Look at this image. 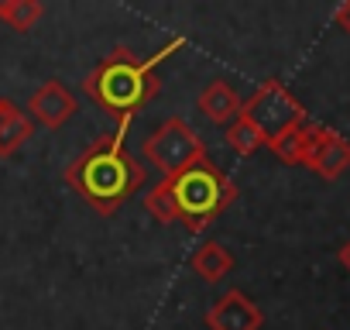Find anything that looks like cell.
<instances>
[{
	"label": "cell",
	"mask_w": 350,
	"mask_h": 330,
	"mask_svg": "<svg viewBox=\"0 0 350 330\" xmlns=\"http://www.w3.org/2000/svg\"><path fill=\"white\" fill-rule=\"evenodd\" d=\"M14 107H18V103H11L8 97H0V127H4V124H8V117L14 114Z\"/></svg>",
	"instance_id": "obj_16"
},
{
	"label": "cell",
	"mask_w": 350,
	"mask_h": 330,
	"mask_svg": "<svg viewBox=\"0 0 350 330\" xmlns=\"http://www.w3.org/2000/svg\"><path fill=\"white\" fill-rule=\"evenodd\" d=\"M333 25H336L340 31H347V35H350V0H343V4L336 8V14H333Z\"/></svg>",
	"instance_id": "obj_15"
},
{
	"label": "cell",
	"mask_w": 350,
	"mask_h": 330,
	"mask_svg": "<svg viewBox=\"0 0 350 330\" xmlns=\"http://www.w3.org/2000/svg\"><path fill=\"white\" fill-rule=\"evenodd\" d=\"M193 272L203 282H220L224 275L234 272V255L220 244V241H206L203 248H196L193 255Z\"/></svg>",
	"instance_id": "obj_10"
},
{
	"label": "cell",
	"mask_w": 350,
	"mask_h": 330,
	"mask_svg": "<svg viewBox=\"0 0 350 330\" xmlns=\"http://www.w3.org/2000/svg\"><path fill=\"white\" fill-rule=\"evenodd\" d=\"M28 138H35V120H31L25 110H18V107H14V114L8 117V124L0 127V158L14 155Z\"/></svg>",
	"instance_id": "obj_13"
},
{
	"label": "cell",
	"mask_w": 350,
	"mask_h": 330,
	"mask_svg": "<svg viewBox=\"0 0 350 330\" xmlns=\"http://www.w3.org/2000/svg\"><path fill=\"white\" fill-rule=\"evenodd\" d=\"M265 313L261 306L244 296L241 289H227L210 309H206V327L210 330H261Z\"/></svg>",
	"instance_id": "obj_7"
},
{
	"label": "cell",
	"mask_w": 350,
	"mask_h": 330,
	"mask_svg": "<svg viewBox=\"0 0 350 330\" xmlns=\"http://www.w3.org/2000/svg\"><path fill=\"white\" fill-rule=\"evenodd\" d=\"M127 131L131 124H117L66 165V183L72 186V193H79L103 217L117 214L148 179L144 165H137V158L124 148Z\"/></svg>",
	"instance_id": "obj_2"
},
{
	"label": "cell",
	"mask_w": 350,
	"mask_h": 330,
	"mask_svg": "<svg viewBox=\"0 0 350 330\" xmlns=\"http://www.w3.org/2000/svg\"><path fill=\"white\" fill-rule=\"evenodd\" d=\"M244 117H247L251 124H258L261 134L271 141V138H278L282 131L306 124V107L288 93L285 83L265 79V83L254 90V97L244 103Z\"/></svg>",
	"instance_id": "obj_5"
},
{
	"label": "cell",
	"mask_w": 350,
	"mask_h": 330,
	"mask_svg": "<svg viewBox=\"0 0 350 330\" xmlns=\"http://www.w3.org/2000/svg\"><path fill=\"white\" fill-rule=\"evenodd\" d=\"M336 258H340V265H343V268L350 272V241H347V244H343V248L336 251Z\"/></svg>",
	"instance_id": "obj_17"
},
{
	"label": "cell",
	"mask_w": 350,
	"mask_h": 330,
	"mask_svg": "<svg viewBox=\"0 0 350 330\" xmlns=\"http://www.w3.org/2000/svg\"><path fill=\"white\" fill-rule=\"evenodd\" d=\"M28 110H31V117L38 120V124H45V127H62L72 114H76V97L69 93V86L62 83V79H45L35 93H31V100H28Z\"/></svg>",
	"instance_id": "obj_8"
},
{
	"label": "cell",
	"mask_w": 350,
	"mask_h": 330,
	"mask_svg": "<svg viewBox=\"0 0 350 330\" xmlns=\"http://www.w3.org/2000/svg\"><path fill=\"white\" fill-rule=\"evenodd\" d=\"M302 165L312 169L316 176H323L326 183H333L350 169V141L343 134H336L333 127L309 124V148H306Z\"/></svg>",
	"instance_id": "obj_6"
},
{
	"label": "cell",
	"mask_w": 350,
	"mask_h": 330,
	"mask_svg": "<svg viewBox=\"0 0 350 330\" xmlns=\"http://www.w3.org/2000/svg\"><path fill=\"white\" fill-rule=\"evenodd\" d=\"M268 148H271V155H275L278 162H285V165H302V162H306V148H309V120L299 124V127L282 131L278 138L268 141Z\"/></svg>",
	"instance_id": "obj_11"
},
{
	"label": "cell",
	"mask_w": 350,
	"mask_h": 330,
	"mask_svg": "<svg viewBox=\"0 0 350 330\" xmlns=\"http://www.w3.org/2000/svg\"><path fill=\"white\" fill-rule=\"evenodd\" d=\"M144 158L161 173V179L183 173L186 165L206 158V141L183 120V117H165L148 138H144Z\"/></svg>",
	"instance_id": "obj_4"
},
{
	"label": "cell",
	"mask_w": 350,
	"mask_h": 330,
	"mask_svg": "<svg viewBox=\"0 0 350 330\" xmlns=\"http://www.w3.org/2000/svg\"><path fill=\"white\" fill-rule=\"evenodd\" d=\"M237 193H241L237 183L206 155V158L186 165L183 173L161 179L144 196V207L165 227L168 224H186L189 234H203L237 200Z\"/></svg>",
	"instance_id": "obj_1"
},
{
	"label": "cell",
	"mask_w": 350,
	"mask_h": 330,
	"mask_svg": "<svg viewBox=\"0 0 350 330\" xmlns=\"http://www.w3.org/2000/svg\"><path fill=\"white\" fill-rule=\"evenodd\" d=\"M186 49V38L175 35L168 38L158 52H151L148 59H137L127 45H113L93 69L90 76L83 79V90L86 97L117 124H131L137 117V110L158 93V79H154V69Z\"/></svg>",
	"instance_id": "obj_3"
},
{
	"label": "cell",
	"mask_w": 350,
	"mask_h": 330,
	"mask_svg": "<svg viewBox=\"0 0 350 330\" xmlns=\"http://www.w3.org/2000/svg\"><path fill=\"white\" fill-rule=\"evenodd\" d=\"M196 107H200V114H203L210 124H217V127H230V124L244 114V100H241V93H237L227 79H213V83L200 93Z\"/></svg>",
	"instance_id": "obj_9"
},
{
	"label": "cell",
	"mask_w": 350,
	"mask_h": 330,
	"mask_svg": "<svg viewBox=\"0 0 350 330\" xmlns=\"http://www.w3.org/2000/svg\"><path fill=\"white\" fill-rule=\"evenodd\" d=\"M224 131H227V144H230L237 155H254L258 148H268V138L261 134V127L251 124L244 114H241L230 127H224Z\"/></svg>",
	"instance_id": "obj_14"
},
{
	"label": "cell",
	"mask_w": 350,
	"mask_h": 330,
	"mask_svg": "<svg viewBox=\"0 0 350 330\" xmlns=\"http://www.w3.org/2000/svg\"><path fill=\"white\" fill-rule=\"evenodd\" d=\"M45 18L42 0H0V21L14 31H31Z\"/></svg>",
	"instance_id": "obj_12"
}]
</instances>
